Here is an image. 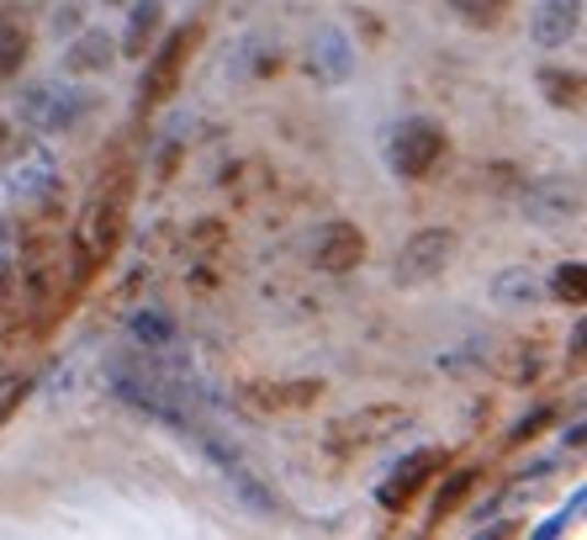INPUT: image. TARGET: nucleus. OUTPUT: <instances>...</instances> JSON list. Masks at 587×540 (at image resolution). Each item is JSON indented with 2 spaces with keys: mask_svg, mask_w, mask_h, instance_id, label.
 Masks as SVG:
<instances>
[{
  "mask_svg": "<svg viewBox=\"0 0 587 540\" xmlns=\"http://www.w3.org/2000/svg\"><path fill=\"white\" fill-rule=\"evenodd\" d=\"M324 382H249V387L238 392L244 397V408H255V414H281V408H302L307 397H318Z\"/></svg>",
  "mask_w": 587,
  "mask_h": 540,
  "instance_id": "obj_13",
  "label": "nucleus"
},
{
  "mask_svg": "<svg viewBox=\"0 0 587 540\" xmlns=\"http://www.w3.org/2000/svg\"><path fill=\"white\" fill-rule=\"evenodd\" d=\"M545 297V286L529 275V270H498L493 275V302H503V307H534V302Z\"/></svg>",
  "mask_w": 587,
  "mask_h": 540,
  "instance_id": "obj_15",
  "label": "nucleus"
},
{
  "mask_svg": "<svg viewBox=\"0 0 587 540\" xmlns=\"http://www.w3.org/2000/svg\"><path fill=\"white\" fill-rule=\"evenodd\" d=\"M11 286H16V260H11V255H0V307L11 302Z\"/></svg>",
  "mask_w": 587,
  "mask_h": 540,
  "instance_id": "obj_25",
  "label": "nucleus"
},
{
  "mask_svg": "<svg viewBox=\"0 0 587 540\" xmlns=\"http://www.w3.org/2000/svg\"><path fill=\"white\" fill-rule=\"evenodd\" d=\"M112 64H117V43L101 27L69 32V48H64V69L69 75H106Z\"/></svg>",
  "mask_w": 587,
  "mask_h": 540,
  "instance_id": "obj_11",
  "label": "nucleus"
},
{
  "mask_svg": "<svg viewBox=\"0 0 587 540\" xmlns=\"http://www.w3.org/2000/svg\"><path fill=\"white\" fill-rule=\"evenodd\" d=\"M106 5H127V0H106Z\"/></svg>",
  "mask_w": 587,
  "mask_h": 540,
  "instance_id": "obj_27",
  "label": "nucleus"
},
{
  "mask_svg": "<svg viewBox=\"0 0 587 540\" xmlns=\"http://www.w3.org/2000/svg\"><path fill=\"white\" fill-rule=\"evenodd\" d=\"M59 90L64 86H27L16 95V117L27 122L32 133H59Z\"/></svg>",
  "mask_w": 587,
  "mask_h": 540,
  "instance_id": "obj_14",
  "label": "nucleus"
},
{
  "mask_svg": "<svg viewBox=\"0 0 587 540\" xmlns=\"http://www.w3.org/2000/svg\"><path fill=\"white\" fill-rule=\"evenodd\" d=\"M471 487H476V472H455V477H450V487H444L440 498H434V525H440L444 514L461 509V498H466Z\"/></svg>",
  "mask_w": 587,
  "mask_h": 540,
  "instance_id": "obj_22",
  "label": "nucleus"
},
{
  "mask_svg": "<svg viewBox=\"0 0 587 540\" xmlns=\"http://www.w3.org/2000/svg\"><path fill=\"white\" fill-rule=\"evenodd\" d=\"M413 414L408 408H397V403H365V408H354V414H339V419L324 429V446L334 455H350V450H371L392 440L397 429H408Z\"/></svg>",
  "mask_w": 587,
  "mask_h": 540,
  "instance_id": "obj_3",
  "label": "nucleus"
},
{
  "mask_svg": "<svg viewBox=\"0 0 587 540\" xmlns=\"http://www.w3.org/2000/svg\"><path fill=\"white\" fill-rule=\"evenodd\" d=\"M27 392H32V376H0V424L27 403Z\"/></svg>",
  "mask_w": 587,
  "mask_h": 540,
  "instance_id": "obj_23",
  "label": "nucleus"
},
{
  "mask_svg": "<svg viewBox=\"0 0 587 540\" xmlns=\"http://www.w3.org/2000/svg\"><path fill=\"white\" fill-rule=\"evenodd\" d=\"M365 260V234L354 223H324V234L313 239V266L324 275H350Z\"/></svg>",
  "mask_w": 587,
  "mask_h": 540,
  "instance_id": "obj_6",
  "label": "nucleus"
},
{
  "mask_svg": "<svg viewBox=\"0 0 587 540\" xmlns=\"http://www.w3.org/2000/svg\"><path fill=\"white\" fill-rule=\"evenodd\" d=\"M450 11L466 16V22H476V27H493L503 11H508V0H450Z\"/></svg>",
  "mask_w": 587,
  "mask_h": 540,
  "instance_id": "obj_21",
  "label": "nucleus"
},
{
  "mask_svg": "<svg viewBox=\"0 0 587 540\" xmlns=\"http://www.w3.org/2000/svg\"><path fill=\"white\" fill-rule=\"evenodd\" d=\"M159 16H165V5L159 0H127V59H144V43L159 32Z\"/></svg>",
  "mask_w": 587,
  "mask_h": 540,
  "instance_id": "obj_16",
  "label": "nucleus"
},
{
  "mask_svg": "<svg viewBox=\"0 0 587 540\" xmlns=\"http://www.w3.org/2000/svg\"><path fill=\"white\" fill-rule=\"evenodd\" d=\"M133 339H138L144 350H159V345H170V339H176V324H170L159 307H144V313L133 318Z\"/></svg>",
  "mask_w": 587,
  "mask_h": 540,
  "instance_id": "obj_17",
  "label": "nucleus"
},
{
  "mask_svg": "<svg viewBox=\"0 0 587 540\" xmlns=\"http://www.w3.org/2000/svg\"><path fill=\"white\" fill-rule=\"evenodd\" d=\"M524 212L534 217V223H545V228H556V223H566V217H577L583 212V185L577 180H534L524 191Z\"/></svg>",
  "mask_w": 587,
  "mask_h": 540,
  "instance_id": "obj_7",
  "label": "nucleus"
},
{
  "mask_svg": "<svg viewBox=\"0 0 587 540\" xmlns=\"http://www.w3.org/2000/svg\"><path fill=\"white\" fill-rule=\"evenodd\" d=\"M444 154V133L429 117H408L386 138V170L397 180H424Z\"/></svg>",
  "mask_w": 587,
  "mask_h": 540,
  "instance_id": "obj_5",
  "label": "nucleus"
},
{
  "mask_svg": "<svg viewBox=\"0 0 587 540\" xmlns=\"http://www.w3.org/2000/svg\"><path fill=\"white\" fill-rule=\"evenodd\" d=\"M540 90H545L551 106H577L583 80H577V75H561V69H545V75H540Z\"/></svg>",
  "mask_w": 587,
  "mask_h": 540,
  "instance_id": "obj_20",
  "label": "nucleus"
},
{
  "mask_svg": "<svg viewBox=\"0 0 587 540\" xmlns=\"http://www.w3.org/2000/svg\"><path fill=\"white\" fill-rule=\"evenodd\" d=\"M440 466H444V450H434V446H429V450H413V455H403V461L392 466V477H386V487L376 493V498H382L386 509H403V504H408L413 493L434 477Z\"/></svg>",
  "mask_w": 587,
  "mask_h": 540,
  "instance_id": "obj_8",
  "label": "nucleus"
},
{
  "mask_svg": "<svg viewBox=\"0 0 587 540\" xmlns=\"http://www.w3.org/2000/svg\"><path fill=\"white\" fill-rule=\"evenodd\" d=\"M583 27V0H540L529 11V37L540 48H566Z\"/></svg>",
  "mask_w": 587,
  "mask_h": 540,
  "instance_id": "obj_9",
  "label": "nucleus"
},
{
  "mask_svg": "<svg viewBox=\"0 0 587 540\" xmlns=\"http://www.w3.org/2000/svg\"><path fill=\"white\" fill-rule=\"evenodd\" d=\"M54 185H59V170H54V159L43 149L22 154V159L11 165V196H16L22 207H48V202H54Z\"/></svg>",
  "mask_w": 587,
  "mask_h": 540,
  "instance_id": "obj_10",
  "label": "nucleus"
},
{
  "mask_svg": "<svg viewBox=\"0 0 587 540\" xmlns=\"http://www.w3.org/2000/svg\"><path fill=\"white\" fill-rule=\"evenodd\" d=\"M22 59H27V32L0 16V75H16Z\"/></svg>",
  "mask_w": 587,
  "mask_h": 540,
  "instance_id": "obj_19",
  "label": "nucleus"
},
{
  "mask_svg": "<svg viewBox=\"0 0 587 540\" xmlns=\"http://www.w3.org/2000/svg\"><path fill=\"white\" fill-rule=\"evenodd\" d=\"M540 424H545V414H529L524 424H513V440H529V435H534Z\"/></svg>",
  "mask_w": 587,
  "mask_h": 540,
  "instance_id": "obj_26",
  "label": "nucleus"
},
{
  "mask_svg": "<svg viewBox=\"0 0 587 540\" xmlns=\"http://www.w3.org/2000/svg\"><path fill=\"white\" fill-rule=\"evenodd\" d=\"M196 37H202V27L165 32V43L144 59V75H138V106H144V112H159V106L180 90V75H185V64H191Z\"/></svg>",
  "mask_w": 587,
  "mask_h": 540,
  "instance_id": "obj_2",
  "label": "nucleus"
},
{
  "mask_svg": "<svg viewBox=\"0 0 587 540\" xmlns=\"http://www.w3.org/2000/svg\"><path fill=\"white\" fill-rule=\"evenodd\" d=\"M450 260H455V228H418L392 260V286H403V292L429 286L450 270Z\"/></svg>",
  "mask_w": 587,
  "mask_h": 540,
  "instance_id": "obj_4",
  "label": "nucleus"
},
{
  "mask_svg": "<svg viewBox=\"0 0 587 540\" xmlns=\"http://www.w3.org/2000/svg\"><path fill=\"white\" fill-rule=\"evenodd\" d=\"M583 260H561L556 275H551V292H556L561 302H572V307H583L587 302V275H583Z\"/></svg>",
  "mask_w": 587,
  "mask_h": 540,
  "instance_id": "obj_18",
  "label": "nucleus"
},
{
  "mask_svg": "<svg viewBox=\"0 0 587 540\" xmlns=\"http://www.w3.org/2000/svg\"><path fill=\"white\" fill-rule=\"evenodd\" d=\"M127 207H133V176L127 170H112L80 207V223H75V275H90L112 249H117L122 228H127Z\"/></svg>",
  "mask_w": 587,
  "mask_h": 540,
  "instance_id": "obj_1",
  "label": "nucleus"
},
{
  "mask_svg": "<svg viewBox=\"0 0 587 540\" xmlns=\"http://www.w3.org/2000/svg\"><path fill=\"white\" fill-rule=\"evenodd\" d=\"M69 32H80V5L75 0H64L54 11V37H69Z\"/></svg>",
  "mask_w": 587,
  "mask_h": 540,
  "instance_id": "obj_24",
  "label": "nucleus"
},
{
  "mask_svg": "<svg viewBox=\"0 0 587 540\" xmlns=\"http://www.w3.org/2000/svg\"><path fill=\"white\" fill-rule=\"evenodd\" d=\"M313 69L328 86H345L354 75V43L339 27H318L313 32Z\"/></svg>",
  "mask_w": 587,
  "mask_h": 540,
  "instance_id": "obj_12",
  "label": "nucleus"
}]
</instances>
